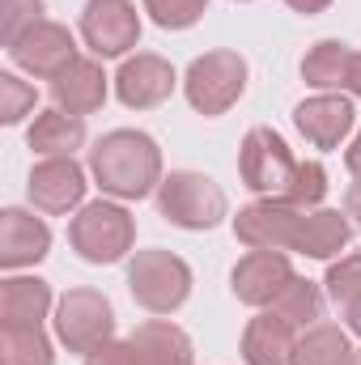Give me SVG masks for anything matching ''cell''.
Instances as JSON below:
<instances>
[{"label": "cell", "instance_id": "obj_1", "mask_svg": "<svg viewBox=\"0 0 361 365\" xmlns=\"http://www.w3.org/2000/svg\"><path fill=\"white\" fill-rule=\"evenodd\" d=\"M90 179L111 200H149L162 187V149L141 128H115L90 149Z\"/></svg>", "mask_w": 361, "mask_h": 365}, {"label": "cell", "instance_id": "obj_2", "mask_svg": "<svg viewBox=\"0 0 361 365\" xmlns=\"http://www.w3.org/2000/svg\"><path fill=\"white\" fill-rule=\"evenodd\" d=\"M68 247L86 264H119L136 247V217L123 208V200H90L68 221Z\"/></svg>", "mask_w": 361, "mask_h": 365}, {"label": "cell", "instance_id": "obj_3", "mask_svg": "<svg viewBox=\"0 0 361 365\" xmlns=\"http://www.w3.org/2000/svg\"><path fill=\"white\" fill-rule=\"evenodd\" d=\"M128 293L141 310L171 319L191 297V268H187V259H179L175 251H162V247L136 251L128 259Z\"/></svg>", "mask_w": 361, "mask_h": 365}, {"label": "cell", "instance_id": "obj_4", "mask_svg": "<svg viewBox=\"0 0 361 365\" xmlns=\"http://www.w3.org/2000/svg\"><path fill=\"white\" fill-rule=\"evenodd\" d=\"M247 77H251L247 60H243L238 51L217 47V51H204V56H195V60L187 64V73H183V93H187V102H191L195 115L217 119V115H225L230 106H238V98L247 93Z\"/></svg>", "mask_w": 361, "mask_h": 365}, {"label": "cell", "instance_id": "obj_5", "mask_svg": "<svg viewBox=\"0 0 361 365\" xmlns=\"http://www.w3.org/2000/svg\"><path fill=\"white\" fill-rule=\"evenodd\" d=\"M158 212L191 234H204V230H217L225 217H230V200L217 182L200 170H171L162 187H158Z\"/></svg>", "mask_w": 361, "mask_h": 365}, {"label": "cell", "instance_id": "obj_6", "mask_svg": "<svg viewBox=\"0 0 361 365\" xmlns=\"http://www.w3.org/2000/svg\"><path fill=\"white\" fill-rule=\"evenodd\" d=\"M298 166L302 162L293 158L285 136L272 128H251L238 145V179L260 200H285L293 179H298Z\"/></svg>", "mask_w": 361, "mask_h": 365}, {"label": "cell", "instance_id": "obj_7", "mask_svg": "<svg viewBox=\"0 0 361 365\" xmlns=\"http://www.w3.org/2000/svg\"><path fill=\"white\" fill-rule=\"evenodd\" d=\"M51 327L68 353L86 357L93 349H102L106 340H115V310H111L106 293H98V289H68L56 302Z\"/></svg>", "mask_w": 361, "mask_h": 365}, {"label": "cell", "instance_id": "obj_8", "mask_svg": "<svg viewBox=\"0 0 361 365\" xmlns=\"http://www.w3.org/2000/svg\"><path fill=\"white\" fill-rule=\"evenodd\" d=\"M302 217L306 208L285 204V200H255L247 208H238L230 217L234 238L247 251H298V234H302Z\"/></svg>", "mask_w": 361, "mask_h": 365}, {"label": "cell", "instance_id": "obj_9", "mask_svg": "<svg viewBox=\"0 0 361 365\" xmlns=\"http://www.w3.org/2000/svg\"><path fill=\"white\" fill-rule=\"evenodd\" d=\"M81 43L98 60H128L141 43V13L132 0H86Z\"/></svg>", "mask_w": 361, "mask_h": 365}, {"label": "cell", "instance_id": "obj_10", "mask_svg": "<svg viewBox=\"0 0 361 365\" xmlns=\"http://www.w3.org/2000/svg\"><path fill=\"white\" fill-rule=\"evenodd\" d=\"M9 60L21 68V73H30V77H39V81H56L73 60H81L77 56V38H73V30L68 26H60V21H39V26H30L13 47H9Z\"/></svg>", "mask_w": 361, "mask_h": 365}, {"label": "cell", "instance_id": "obj_11", "mask_svg": "<svg viewBox=\"0 0 361 365\" xmlns=\"http://www.w3.org/2000/svg\"><path fill=\"white\" fill-rule=\"evenodd\" d=\"M86 187H90V170L77 158H43L26 179L30 204L47 217L77 212L86 204Z\"/></svg>", "mask_w": 361, "mask_h": 365}, {"label": "cell", "instance_id": "obj_12", "mask_svg": "<svg viewBox=\"0 0 361 365\" xmlns=\"http://www.w3.org/2000/svg\"><path fill=\"white\" fill-rule=\"evenodd\" d=\"M179 86L175 77V64L166 56H153V51H136L119 64L115 73V98L128 106V110H153L162 106Z\"/></svg>", "mask_w": 361, "mask_h": 365}, {"label": "cell", "instance_id": "obj_13", "mask_svg": "<svg viewBox=\"0 0 361 365\" xmlns=\"http://www.w3.org/2000/svg\"><path fill=\"white\" fill-rule=\"evenodd\" d=\"M293 259L289 251H247L234 272H230V289L243 306L251 310H268L272 302L285 293V284L293 280Z\"/></svg>", "mask_w": 361, "mask_h": 365}, {"label": "cell", "instance_id": "obj_14", "mask_svg": "<svg viewBox=\"0 0 361 365\" xmlns=\"http://www.w3.org/2000/svg\"><path fill=\"white\" fill-rule=\"evenodd\" d=\"M357 123V106L349 93H310L293 106V128L315 149H340Z\"/></svg>", "mask_w": 361, "mask_h": 365}, {"label": "cell", "instance_id": "obj_15", "mask_svg": "<svg viewBox=\"0 0 361 365\" xmlns=\"http://www.w3.org/2000/svg\"><path fill=\"white\" fill-rule=\"evenodd\" d=\"M51 255V225L34 217L30 208H4L0 212V268L21 272Z\"/></svg>", "mask_w": 361, "mask_h": 365}, {"label": "cell", "instance_id": "obj_16", "mask_svg": "<svg viewBox=\"0 0 361 365\" xmlns=\"http://www.w3.org/2000/svg\"><path fill=\"white\" fill-rule=\"evenodd\" d=\"M111 77L102 73V64L98 60H73L56 81H51V106H60V110H68V115H93V110H102L106 106V98H111Z\"/></svg>", "mask_w": 361, "mask_h": 365}, {"label": "cell", "instance_id": "obj_17", "mask_svg": "<svg viewBox=\"0 0 361 365\" xmlns=\"http://www.w3.org/2000/svg\"><path fill=\"white\" fill-rule=\"evenodd\" d=\"M56 314V293L43 276L9 272L0 280V327H43Z\"/></svg>", "mask_w": 361, "mask_h": 365}, {"label": "cell", "instance_id": "obj_18", "mask_svg": "<svg viewBox=\"0 0 361 365\" xmlns=\"http://www.w3.org/2000/svg\"><path fill=\"white\" fill-rule=\"evenodd\" d=\"M353 242V221L349 212L340 208H306L302 217V234H298V251L293 255H306V259H340Z\"/></svg>", "mask_w": 361, "mask_h": 365}, {"label": "cell", "instance_id": "obj_19", "mask_svg": "<svg viewBox=\"0 0 361 365\" xmlns=\"http://www.w3.org/2000/svg\"><path fill=\"white\" fill-rule=\"evenodd\" d=\"M136 365H195L191 336L171 319H145L132 336H128Z\"/></svg>", "mask_w": 361, "mask_h": 365}, {"label": "cell", "instance_id": "obj_20", "mask_svg": "<svg viewBox=\"0 0 361 365\" xmlns=\"http://www.w3.org/2000/svg\"><path fill=\"white\" fill-rule=\"evenodd\" d=\"M26 145L39 153V158H73L81 145H86V119L81 115H68L60 106H47L34 115V123L26 128Z\"/></svg>", "mask_w": 361, "mask_h": 365}, {"label": "cell", "instance_id": "obj_21", "mask_svg": "<svg viewBox=\"0 0 361 365\" xmlns=\"http://www.w3.org/2000/svg\"><path fill=\"white\" fill-rule=\"evenodd\" d=\"M293 340H298V331L280 314L260 310L247 323V331H243V361L247 365H289Z\"/></svg>", "mask_w": 361, "mask_h": 365}, {"label": "cell", "instance_id": "obj_22", "mask_svg": "<svg viewBox=\"0 0 361 365\" xmlns=\"http://www.w3.org/2000/svg\"><path fill=\"white\" fill-rule=\"evenodd\" d=\"M353 344H349V327L340 323H315L306 331H298L289 365H353Z\"/></svg>", "mask_w": 361, "mask_h": 365}, {"label": "cell", "instance_id": "obj_23", "mask_svg": "<svg viewBox=\"0 0 361 365\" xmlns=\"http://www.w3.org/2000/svg\"><path fill=\"white\" fill-rule=\"evenodd\" d=\"M349 64H353V47L340 38H323L302 56V81L319 93H340L349 86Z\"/></svg>", "mask_w": 361, "mask_h": 365}, {"label": "cell", "instance_id": "obj_24", "mask_svg": "<svg viewBox=\"0 0 361 365\" xmlns=\"http://www.w3.org/2000/svg\"><path fill=\"white\" fill-rule=\"evenodd\" d=\"M327 297L340 306L345 327L361 336V255H340L327 264Z\"/></svg>", "mask_w": 361, "mask_h": 365}, {"label": "cell", "instance_id": "obj_25", "mask_svg": "<svg viewBox=\"0 0 361 365\" xmlns=\"http://www.w3.org/2000/svg\"><path fill=\"white\" fill-rule=\"evenodd\" d=\"M268 310L280 314L293 331H306V327L323 323V289H319L315 280H306V276H293V280L285 284V293L272 302Z\"/></svg>", "mask_w": 361, "mask_h": 365}, {"label": "cell", "instance_id": "obj_26", "mask_svg": "<svg viewBox=\"0 0 361 365\" xmlns=\"http://www.w3.org/2000/svg\"><path fill=\"white\" fill-rule=\"evenodd\" d=\"M0 365H56L51 336L43 327H0Z\"/></svg>", "mask_w": 361, "mask_h": 365}, {"label": "cell", "instance_id": "obj_27", "mask_svg": "<svg viewBox=\"0 0 361 365\" xmlns=\"http://www.w3.org/2000/svg\"><path fill=\"white\" fill-rule=\"evenodd\" d=\"M34 102H39V93H34L30 81H21L17 73H0V123L4 128L34 115Z\"/></svg>", "mask_w": 361, "mask_h": 365}, {"label": "cell", "instance_id": "obj_28", "mask_svg": "<svg viewBox=\"0 0 361 365\" xmlns=\"http://www.w3.org/2000/svg\"><path fill=\"white\" fill-rule=\"evenodd\" d=\"M145 13L162 30H191L208 13V0H145Z\"/></svg>", "mask_w": 361, "mask_h": 365}, {"label": "cell", "instance_id": "obj_29", "mask_svg": "<svg viewBox=\"0 0 361 365\" xmlns=\"http://www.w3.org/2000/svg\"><path fill=\"white\" fill-rule=\"evenodd\" d=\"M327 170H323V162H302L298 166V179L289 187V195H285V204H298V208H323V200H327Z\"/></svg>", "mask_w": 361, "mask_h": 365}, {"label": "cell", "instance_id": "obj_30", "mask_svg": "<svg viewBox=\"0 0 361 365\" xmlns=\"http://www.w3.org/2000/svg\"><path fill=\"white\" fill-rule=\"evenodd\" d=\"M39 21H43V0H0V43L4 47H13Z\"/></svg>", "mask_w": 361, "mask_h": 365}, {"label": "cell", "instance_id": "obj_31", "mask_svg": "<svg viewBox=\"0 0 361 365\" xmlns=\"http://www.w3.org/2000/svg\"><path fill=\"white\" fill-rule=\"evenodd\" d=\"M86 365H136V353L128 340H106L102 349L86 353Z\"/></svg>", "mask_w": 361, "mask_h": 365}, {"label": "cell", "instance_id": "obj_32", "mask_svg": "<svg viewBox=\"0 0 361 365\" xmlns=\"http://www.w3.org/2000/svg\"><path fill=\"white\" fill-rule=\"evenodd\" d=\"M345 212H349V217H357V221H361V175H353V182H349V191H345Z\"/></svg>", "mask_w": 361, "mask_h": 365}, {"label": "cell", "instance_id": "obj_33", "mask_svg": "<svg viewBox=\"0 0 361 365\" xmlns=\"http://www.w3.org/2000/svg\"><path fill=\"white\" fill-rule=\"evenodd\" d=\"M293 13H302V17H315V13H323V9H332V0H285Z\"/></svg>", "mask_w": 361, "mask_h": 365}, {"label": "cell", "instance_id": "obj_34", "mask_svg": "<svg viewBox=\"0 0 361 365\" xmlns=\"http://www.w3.org/2000/svg\"><path fill=\"white\" fill-rule=\"evenodd\" d=\"M349 98H361V51H353V64H349Z\"/></svg>", "mask_w": 361, "mask_h": 365}, {"label": "cell", "instance_id": "obj_35", "mask_svg": "<svg viewBox=\"0 0 361 365\" xmlns=\"http://www.w3.org/2000/svg\"><path fill=\"white\" fill-rule=\"evenodd\" d=\"M345 166H349V175H361V132L353 136V145L345 149Z\"/></svg>", "mask_w": 361, "mask_h": 365}, {"label": "cell", "instance_id": "obj_36", "mask_svg": "<svg viewBox=\"0 0 361 365\" xmlns=\"http://www.w3.org/2000/svg\"><path fill=\"white\" fill-rule=\"evenodd\" d=\"M353 365H361V349H357V353H353Z\"/></svg>", "mask_w": 361, "mask_h": 365}, {"label": "cell", "instance_id": "obj_37", "mask_svg": "<svg viewBox=\"0 0 361 365\" xmlns=\"http://www.w3.org/2000/svg\"><path fill=\"white\" fill-rule=\"evenodd\" d=\"M238 4H247V0H238Z\"/></svg>", "mask_w": 361, "mask_h": 365}]
</instances>
